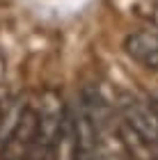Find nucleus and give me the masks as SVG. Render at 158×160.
Listing matches in <instances>:
<instances>
[{"label": "nucleus", "instance_id": "obj_1", "mask_svg": "<svg viewBox=\"0 0 158 160\" xmlns=\"http://www.w3.org/2000/svg\"><path fill=\"white\" fill-rule=\"evenodd\" d=\"M3 160H46L48 142L39 130V110L25 105L18 112L3 147Z\"/></svg>", "mask_w": 158, "mask_h": 160}, {"label": "nucleus", "instance_id": "obj_2", "mask_svg": "<svg viewBox=\"0 0 158 160\" xmlns=\"http://www.w3.org/2000/svg\"><path fill=\"white\" fill-rule=\"evenodd\" d=\"M51 160H80V140H78V126H76V112L67 108L64 117L57 126L51 149H48Z\"/></svg>", "mask_w": 158, "mask_h": 160}, {"label": "nucleus", "instance_id": "obj_3", "mask_svg": "<svg viewBox=\"0 0 158 160\" xmlns=\"http://www.w3.org/2000/svg\"><path fill=\"white\" fill-rule=\"evenodd\" d=\"M124 50L138 64L158 71V32H147V30L131 32L124 39Z\"/></svg>", "mask_w": 158, "mask_h": 160}, {"label": "nucleus", "instance_id": "obj_6", "mask_svg": "<svg viewBox=\"0 0 158 160\" xmlns=\"http://www.w3.org/2000/svg\"><path fill=\"white\" fill-rule=\"evenodd\" d=\"M5 78V57L0 55V80Z\"/></svg>", "mask_w": 158, "mask_h": 160}, {"label": "nucleus", "instance_id": "obj_4", "mask_svg": "<svg viewBox=\"0 0 158 160\" xmlns=\"http://www.w3.org/2000/svg\"><path fill=\"white\" fill-rule=\"evenodd\" d=\"M87 160H131V156L126 151V144L121 140L119 130L112 133L110 128H103L99 130L96 142L92 147Z\"/></svg>", "mask_w": 158, "mask_h": 160}, {"label": "nucleus", "instance_id": "obj_5", "mask_svg": "<svg viewBox=\"0 0 158 160\" xmlns=\"http://www.w3.org/2000/svg\"><path fill=\"white\" fill-rule=\"evenodd\" d=\"M151 21H154V25L158 28V5L154 7V12H151Z\"/></svg>", "mask_w": 158, "mask_h": 160}, {"label": "nucleus", "instance_id": "obj_7", "mask_svg": "<svg viewBox=\"0 0 158 160\" xmlns=\"http://www.w3.org/2000/svg\"><path fill=\"white\" fill-rule=\"evenodd\" d=\"M3 119H5V108H3V103H0V123H3Z\"/></svg>", "mask_w": 158, "mask_h": 160}]
</instances>
